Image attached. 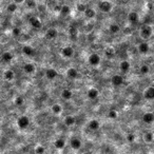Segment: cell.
I'll return each mask as SVG.
<instances>
[{
  "mask_svg": "<svg viewBox=\"0 0 154 154\" xmlns=\"http://www.w3.org/2000/svg\"><path fill=\"white\" fill-rule=\"evenodd\" d=\"M152 33H153V30H152L150 25H144L141 29V37L145 39V40H147V39L151 37Z\"/></svg>",
  "mask_w": 154,
  "mask_h": 154,
  "instance_id": "obj_3",
  "label": "cell"
},
{
  "mask_svg": "<svg viewBox=\"0 0 154 154\" xmlns=\"http://www.w3.org/2000/svg\"><path fill=\"white\" fill-rule=\"evenodd\" d=\"M57 76H58V72L56 71L55 69H53V68H49V69H47V71H45V77H47L48 79H50V80L55 79Z\"/></svg>",
  "mask_w": 154,
  "mask_h": 154,
  "instance_id": "obj_10",
  "label": "cell"
},
{
  "mask_svg": "<svg viewBox=\"0 0 154 154\" xmlns=\"http://www.w3.org/2000/svg\"><path fill=\"white\" fill-rule=\"evenodd\" d=\"M109 31H110V33H112V34H117L119 31H121V27H119L117 23H112V25H109Z\"/></svg>",
  "mask_w": 154,
  "mask_h": 154,
  "instance_id": "obj_29",
  "label": "cell"
},
{
  "mask_svg": "<svg viewBox=\"0 0 154 154\" xmlns=\"http://www.w3.org/2000/svg\"><path fill=\"white\" fill-rule=\"evenodd\" d=\"M83 14H85V16L87 18H90V19H91V18H94L96 16V11L94 9H92V7H88Z\"/></svg>",
  "mask_w": 154,
  "mask_h": 154,
  "instance_id": "obj_28",
  "label": "cell"
},
{
  "mask_svg": "<svg viewBox=\"0 0 154 154\" xmlns=\"http://www.w3.org/2000/svg\"><path fill=\"white\" fill-rule=\"evenodd\" d=\"M12 34H13L14 36H16V37H17V36H19L21 34V30L19 29V28H14L13 29V31H12Z\"/></svg>",
  "mask_w": 154,
  "mask_h": 154,
  "instance_id": "obj_38",
  "label": "cell"
},
{
  "mask_svg": "<svg viewBox=\"0 0 154 154\" xmlns=\"http://www.w3.org/2000/svg\"><path fill=\"white\" fill-rule=\"evenodd\" d=\"M61 55L65 58H71L74 55V49L72 47H65L61 50Z\"/></svg>",
  "mask_w": 154,
  "mask_h": 154,
  "instance_id": "obj_9",
  "label": "cell"
},
{
  "mask_svg": "<svg viewBox=\"0 0 154 154\" xmlns=\"http://www.w3.org/2000/svg\"><path fill=\"white\" fill-rule=\"evenodd\" d=\"M150 48H149V45L147 42H141L138 45V52L141 54H147L149 52Z\"/></svg>",
  "mask_w": 154,
  "mask_h": 154,
  "instance_id": "obj_24",
  "label": "cell"
},
{
  "mask_svg": "<svg viewBox=\"0 0 154 154\" xmlns=\"http://www.w3.org/2000/svg\"><path fill=\"white\" fill-rule=\"evenodd\" d=\"M130 68H131V65H130V62L128 60H123L119 63V69H121V71L123 72V73L129 72Z\"/></svg>",
  "mask_w": 154,
  "mask_h": 154,
  "instance_id": "obj_20",
  "label": "cell"
},
{
  "mask_svg": "<svg viewBox=\"0 0 154 154\" xmlns=\"http://www.w3.org/2000/svg\"><path fill=\"white\" fill-rule=\"evenodd\" d=\"M22 53L25 54V56H28V57H31V56H34L35 55V49H34L33 47H31V45H23L22 48Z\"/></svg>",
  "mask_w": 154,
  "mask_h": 154,
  "instance_id": "obj_13",
  "label": "cell"
},
{
  "mask_svg": "<svg viewBox=\"0 0 154 154\" xmlns=\"http://www.w3.org/2000/svg\"><path fill=\"white\" fill-rule=\"evenodd\" d=\"M70 145H71L72 149L75 150V151H78V150H80L81 147H83V143H81V141L78 137H73V138L71 139V141H70Z\"/></svg>",
  "mask_w": 154,
  "mask_h": 154,
  "instance_id": "obj_6",
  "label": "cell"
},
{
  "mask_svg": "<svg viewBox=\"0 0 154 154\" xmlns=\"http://www.w3.org/2000/svg\"><path fill=\"white\" fill-rule=\"evenodd\" d=\"M100 61H101L100 56L97 53H92L91 55L89 56V58H88V62H89V65H92V67H97V65H99Z\"/></svg>",
  "mask_w": 154,
  "mask_h": 154,
  "instance_id": "obj_1",
  "label": "cell"
},
{
  "mask_svg": "<svg viewBox=\"0 0 154 154\" xmlns=\"http://www.w3.org/2000/svg\"><path fill=\"white\" fill-rule=\"evenodd\" d=\"M23 71H25V74H29V75H31V74H33L34 72H35L36 70V67L34 63H31V62H27L23 65Z\"/></svg>",
  "mask_w": 154,
  "mask_h": 154,
  "instance_id": "obj_11",
  "label": "cell"
},
{
  "mask_svg": "<svg viewBox=\"0 0 154 154\" xmlns=\"http://www.w3.org/2000/svg\"><path fill=\"white\" fill-rule=\"evenodd\" d=\"M144 97L146 99L152 100L154 99V87H149L145 92H144Z\"/></svg>",
  "mask_w": 154,
  "mask_h": 154,
  "instance_id": "obj_16",
  "label": "cell"
},
{
  "mask_svg": "<svg viewBox=\"0 0 154 154\" xmlns=\"http://www.w3.org/2000/svg\"><path fill=\"white\" fill-rule=\"evenodd\" d=\"M45 36L48 40H53V39H55L58 36V31L56 29H54V28H50V29L47 30Z\"/></svg>",
  "mask_w": 154,
  "mask_h": 154,
  "instance_id": "obj_5",
  "label": "cell"
},
{
  "mask_svg": "<svg viewBox=\"0 0 154 154\" xmlns=\"http://www.w3.org/2000/svg\"><path fill=\"white\" fill-rule=\"evenodd\" d=\"M17 126L20 129H27L30 126V118L25 115H22L17 119Z\"/></svg>",
  "mask_w": 154,
  "mask_h": 154,
  "instance_id": "obj_4",
  "label": "cell"
},
{
  "mask_svg": "<svg viewBox=\"0 0 154 154\" xmlns=\"http://www.w3.org/2000/svg\"><path fill=\"white\" fill-rule=\"evenodd\" d=\"M61 98L65 99V100H70V99L73 98V92L70 89H63L61 91Z\"/></svg>",
  "mask_w": 154,
  "mask_h": 154,
  "instance_id": "obj_14",
  "label": "cell"
},
{
  "mask_svg": "<svg viewBox=\"0 0 154 154\" xmlns=\"http://www.w3.org/2000/svg\"><path fill=\"white\" fill-rule=\"evenodd\" d=\"M83 154H91V153H90V152H85Z\"/></svg>",
  "mask_w": 154,
  "mask_h": 154,
  "instance_id": "obj_40",
  "label": "cell"
},
{
  "mask_svg": "<svg viewBox=\"0 0 154 154\" xmlns=\"http://www.w3.org/2000/svg\"><path fill=\"white\" fill-rule=\"evenodd\" d=\"M34 152H35V154H45V148L43 147V146H41V145H38V146H36V147H35Z\"/></svg>",
  "mask_w": 154,
  "mask_h": 154,
  "instance_id": "obj_32",
  "label": "cell"
},
{
  "mask_svg": "<svg viewBox=\"0 0 154 154\" xmlns=\"http://www.w3.org/2000/svg\"><path fill=\"white\" fill-rule=\"evenodd\" d=\"M30 23H31L32 27L35 28V29H40L41 25H42L40 19L38 17H31L30 18Z\"/></svg>",
  "mask_w": 154,
  "mask_h": 154,
  "instance_id": "obj_17",
  "label": "cell"
},
{
  "mask_svg": "<svg viewBox=\"0 0 154 154\" xmlns=\"http://www.w3.org/2000/svg\"><path fill=\"white\" fill-rule=\"evenodd\" d=\"M7 12H9V13H11V14L15 13V12L17 11V4H16L15 2L9 3V4H7Z\"/></svg>",
  "mask_w": 154,
  "mask_h": 154,
  "instance_id": "obj_30",
  "label": "cell"
},
{
  "mask_svg": "<svg viewBox=\"0 0 154 154\" xmlns=\"http://www.w3.org/2000/svg\"><path fill=\"white\" fill-rule=\"evenodd\" d=\"M114 49H112V48H108L107 50H106V54H107L108 56H112V55H114Z\"/></svg>",
  "mask_w": 154,
  "mask_h": 154,
  "instance_id": "obj_39",
  "label": "cell"
},
{
  "mask_svg": "<svg viewBox=\"0 0 154 154\" xmlns=\"http://www.w3.org/2000/svg\"><path fill=\"white\" fill-rule=\"evenodd\" d=\"M117 116H118V113H117L116 110H110L109 112H108V117L111 119H115L117 118Z\"/></svg>",
  "mask_w": 154,
  "mask_h": 154,
  "instance_id": "obj_34",
  "label": "cell"
},
{
  "mask_svg": "<svg viewBox=\"0 0 154 154\" xmlns=\"http://www.w3.org/2000/svg\"><path fill=\"white\" fill-rule=\"evenodd\" d=\"M134 141H135V135H134L133 133H129L127 135V141H129V143H134Z\"/></svg>",
  "mask_w": 154,
  "mask_h": 154,
  "instance_id": "obj_37",
  "label": "cell"
},
{
  "mask_svg": "<svg viewBox=\"0 0 154 154\" xmlns=\"http://www.w3.org/2000/svg\"><path fill=\"white\" fill-rule=\"evenodd\" d=\"M143 121L147 125H150L154 121V113L152 112H146L143 115Z\"/></svg>",
  "mask_w": 154,
  "mask_h": 154,
  "instance_id": "obj_12",
  "label": "cell"
},
{
  "mask_svg": "<svg viewBox=\"0 0 154 154\" xmlns=\"http://www.w3.org/2000/svg\"><path fill=\"white\" fill-rule=\"evenodd\" d=\"M14 58V55L11 53V52H4V53H2V55H1V59H2L4 62H11L12 60H13Z\"/></svg>",
  "mask_w": 154,
  "mask_h": 154,
  "instance_id": "obj_23",
  "label": "cell"
},
{
  "mask_svg": "<svg viewBox=\"0 0 154 154\" xmlns=\"http://www.w3.org/2000/svg\"><path fill=\"white\" fill-rule=\"evenodd\" d=\"M128 20L131 23H136L139 20V16L136 12H130L128 14Z\"/></svg>",
  "mask_w": 154,
  "mask_h": 154,
  "instance_id": "obj_19",
  "label": "cell"
},
{
  "mask_svg": "<svg viewBox=\"0 0 154 154\" xmlns=\"http://www.w3.org/2000/svg\"><path fill=\"white\" fill-rule=\"evenodd\" d=\"M76 123V119L74 116H72V115H68L67 117L65 118V126H68V127H72V126H74Z\"/></svg>",
  "mask_w": 154,
  "mask_h": 154,
  "instance_id": "obj_26",
  "label": "cell"
},
{
  "mask_svg": "<svg viewBox=\"0 0 154 154\" xmlns=\"http://www.w3.org/2000/svg\"><path fill=\"white\" fill-rule=\"evenodd\" d=\"M3 78H4L7 81L14 80V78H15V73H14L13 70H11V69L5 70L4 73H3Z\"/></svg>",
  "mask_w": 154,
  "mask_h": 154,
  "instance_id": "obj_15",
  "label": "cell"
},
{
  "mask_svg": "<svg viewBox=\"0 0 154 154\" xmlns=\"http://www.w3.org/2000/svg\"><path fill=\"white\" fill-rule=\"evenodd\" d=\"M54 146L57 150H62L65 147V141L62 138H57L54 141Z\"/></svg>",
  "mask_w": 154,
  "mask_h": 154,
  "instance_id": "obj_25",
  "label": "cell"
},
{
  "mask_svg": "<svg viewBox=\"0 0 154 154\" xmlns=\"http://www.w3.org/2000/svg\"><path fill=\"white\" fill-rule=\"evenodd\" d=\"M87 95H88V97H89V99H91V100H95V99L98 98L99 91L96 89V88H90V89L88 90Z\"/></svg>",
  "mask_w": 154,
  "mask_h": 154,
  "instance_id": "obj_7",
  "label": "cell"
},
{
  "mask_svg": "<svg viewBox=\"0 0 154 154\" xmlns=\"http://www.w3.org/2000/svg\"><path fill=\"white\" fill-rule=\"evenodd\" d=\"M144 141H145L146 143H152V141H154V134L150 131L146 132V133L144 134Z\"/></svg>",
  "mask_w": 154,
  "mask_h": 154,
  "instance_id": "obj_27",
  "label": "cell"
},
{
  "mask_svg": "<svg viewBox=\"0 0 154 154\" xmlns=\"http://www.w3.org/2000/svg\"><path fill=\"white\" fill-rule=\"evenodd\" d=\"M98 7L103 13H109L113 9V3L111 1H100L98 3Z\"/></svg>",
  "mask_w": 154,
  "mask_h": 154,
  "instance_id": "obj_2",
  "label": "cell"
},
{
  "mask_svg": "<svg viewBox=\"0 0 154 154\" xmlns=\"http://www.w3.org/2000/svg\"><path fill=\"white\" fill-rule=\"evenodd\" d=\"M111 83L115 87H119V86H121L123 83V77L121 75H118V74L113 75L111 78Z\"/></svg>",
  "mask_w": 154,
  "mask_h": 154,
  "instance_id": "obj_8",
  "label": "cell"
},
{
  "mask_svg": "<svg viewBox=\"0 0 154 154\" xmlns=\"http://www.w3.org/2000/svg\"><path fill=\"white\" fill-rule=\"evenodd\" d=\"M78 71L75 69V68H69L67 71V76L71 79H76L78 77Z\"/></svg>",
  "mask_w": 154,
  "mask_h": 154,
  "instance_id": "obj_18",
  "label": "cell"
},
{
  "mask_svg": "<svg viewBox=\"0 0 154 154\" xmlns=\"http://www.w3.org/2000/svg\"><path fill=\"white\" fill-rule=\"evenodd\" d=\"M71 13V9H70L69 5H62L60 9V14L62 16H67Z\"/></svg>",
  "mask_w": 154,
  "mask_h": 154,
  "instance_id": "obj_31",
  "label": "cell"
},
{
  "mask_svg": "<svg viewBox=\"0 0 154 154\" xmlns=\"http://www.w3.org/2000/svg\"><path fill=\"white\" fill-rule=\"evenodd\" d=\"M76 9H77V11H78V12H81V13H85L86 10H87L88 7H87V5H86L83 2H78L77 4H76Z\"/></svg>",
  "mask_w": 154,
  "mask_h": 154,
  "instance_id": "obj_33",
  "label": "cell"
},
{
  "mask_svg": "<svg viewBox=\"0 0 154 154\" xmlns=\"http://www.w3.org/2000/svg\"><path fill=\"white\" fill-rule=\"evenodd\" d=\"M51 111L52 113L55 114V115H60V114L62 113V107H61V105H59V103H54L51 107Z\"/></svg>",
  "mask_w": 154,
  "mask_h": 154,
  "instance_id": "obj_21",
  "label": "cell"
},
{
  "mask_svg": "<svg viewBox=\"0 0 154 154\" xmlns=\"http://www.w3.org/2000/svg\"><path fill=\"white\" fill-rule=\"evenodd\" d=\"M100 128V123H99L97 119H92L90 121L89 123V129L92 130V131H96V130H98Z\"/></svg>",
  "mask_w": 154,
  "mask_h": 154,
  "instance_id": "obj_22",
  "label": "cell"
},
{
  "mask_svg": "<svg viewBox=\"0 0 154 154\" xmlns=\"http://www.w3.org/2000/svg\"><path fill=\"white\" fill-rule=\"evenodd\" d=\"M149 71H150V68L148 67L147 65H143L139 68V72H141V74H143V75H147V74L149 73Z\"/></svg>",
  "mask_w": 154,
  "mask_h": 154,
  "instance_id": "obj_35",
  "label": "cell"
},
{
  "mask_svg": "<svg viewBox=\"0 0 154 154\" xmlns=\"http://www.w3.org/2000/svg\"><path fill=\"white\" fill-rule=\"evenodd\" d=\"M23 103H25V99H23L22 96H18V97H16L15 105L17 106V107H20V106H22Z\"/></svg>",
  "mask_w": 154,
  "mask_h": 154,
  "instance_id": "obj_36",
  "label": "cell"
}]
</instances>
